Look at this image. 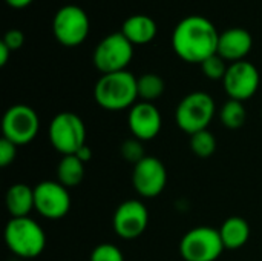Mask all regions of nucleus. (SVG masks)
Segmentation results:
<instances>
[{"instance_id":"1","label":"nucleus","mask_w":262,"mask_h":261,"mask_svg":"<svg viewBox=\"0 0 262 261\" xmlns=\"http://www.w3.org/2000/svg\"><path fill=\"white\" fill-rule=\"evenodd\" d=\"M220 32L215 25L203 15H187L178 22L172 32L175 54L187 63H203L218 54Z\"/></svg>"},{"instance_id":"2","label":"nucleus","mask_w":262,"mask_h":261,"mask_svg":"<svg viewBox=\"0 0 262 261\" xmlns=\"http://www.w3.org/2000/svg\"><path fill=\"white\" fill-rule=\"evenodd\" d=\"M94 98L106 111L130 109L138 98L137 77L126 71L101 74L94 86Z\"/></svg>"},{"instance_id":"3","label":"nucleus","mask_w":262,"mask_h":261,"mask_svg":"<svg viewBox=\"0 0 262 261\" xmlns=\"http://www.w3.org/2000/svg\"><path fill=\"white\" fill-rule=\"evenodd\" d=\"M5 243L20 258H35L46 248V235L41 226L31 217L11 218L5 226Z\"/></svg>"},{"instance_id":"4","label":"nucleus","mask_w":262,"mask_h":261,"mask_svg":"<svg viewBox=\"0 0 262 261\" xmlns=\"http://www.w3.org/2000/svg\"><path fill=\"white\" fill-rule=\"evenodd\" d=\"M216 112L215 100L204 91H195L181 98L175 111V122L181 131L193 135L209 128Z\"/></svg>"},{"instance_id":"5","label":"nucleus","mask_w":262,"mask_h":261,"mask_svg":"<svg viewBox=\"0 0 262 261\" xmlns=\"http://www.w3.org/2000/svg\"><path fill=\"white\" fill-rule=\"evenodd\" d=\"M86 125L75 112H58L49 125V142L61 155H74L86 145Z\"/></svg>"},{"instance_id":"6","label":"nucleus","mask_w":262,"mask_h":261,"mask_svg":"<svg viewBox=\"0 0 262 261\" xmlns=\"http://www.w3.org/2000/svg\"><path fill=\"white\" fill-rule=\"evenodd\" d=\"M134 57V45L121 31L106 35L94 49L92 62L101 74L126 71Z\"/></svg>"},{"instance_id":"7","label":"nucleus","mask_w":262,"mask_h":261,"mask_svg":"<svg viewBox=\"0 0 262 261\" xmlns=\"http://www.w3.org/2000/svg\"><path fill=\"white\" fill-rule=\"evenodd\" d=\"M91 29L89 15L86 11L77 5H64L61 6L52 20V32L57 42L63 46L74 48L81 45Z\"/></svg>"},{"instance_id":"8","label":"nucleus","mask_w":262,"mask_h":261,"mask_svg":"<svg viewBox=\"0 0 262 261\" xmlns=\"http://www.w3.org/2000/svg\"><path fill=\"white\" fill-rule=\"evenodd\" d=\"M224 249L220 231L209 226L190 229L180 242V254L184 261H216Z\"/></svg>"},{"instance_id":"9","label":"nucleus","mask_w":262,"mask_h":261,"mask_svg":"<svg viewBox=\"0 0 262 261\" xmlns=\"http://www.w3.org/2000/svg\"><path fill=\"white\" fill-rule=\"evenodd\" d=\"M40 129V118L35 109L28 105H14L6 109L2 118L3 137L17 146L31 143Z\"/></svg>"},{"instance_id":"10","label":"nucleus","mask_w":262,"mask_h":261,"mask_svg":"<svg viewBox=\"0 0 262 261\" xmlns=\"http://www.w3.org/2000/svg\"><path fill=\"white\" fill-rule=\"evenodd\" d=\"M259 83H261V75L258 68L247 60L230 63L223 78V85L227 95L232 100H238V102L252 98L256 94Z\"/></svg>"},{"instance_id":"11","label":"nucleus","mask_w":262,"mask_h":261,"mask_svg":"<svg viewBox=\"0 0 262 261\" xmlns=\"http://www.w3.org/2000/svg\"><path fill=\"white\" fill-rule=\"evenodd\" d=\"M35 211L49 220L63 218L71 209V195L68 188L58 182H41L34 188Z\"/></svg>"},{"instance_id":"12","label":"nucleus","mask_w":262,"mask_h":261,"mask_svg":"<svg viewBox=\"0 0 262 261\" xmlns=\"http://www.w3.org/2000/svg\"><path fill=\"white\" fill-rule=\"evenodd\" d=\"M134 189L144 198L158 197L167 185V171L163 162L147 155L134 166L132 171Z\"/></svg>"},{"instance_id":"13","label":"nucleus","mask_w":262,"mask_h":261,"mask_svg":"<svg viewBox=\"0 0 262 261\" xmlns=\"http://www.w3.org/2000/svg\"><path fill=\"white\" fill-rule=\"evenodd\" d=\"M114 231L123 240H135L149 225V211L140 200L123 202L114 214Z\"/></svg>"},{"instance_id":"14","label":"nucleus","mask_w":262,"mask_h":261,"mask_svg":"<svg viewBox=\"0 0 262 261\" xmlns=\"http://www.w3.org/2000/svg\"><path fill=\"white\" fill-rule=\"evenodd\" d=\"M127 126L132 137L141 142H149L160 134L163 126V117L160 109L154 103L138 102L129 109Z\"/></svg>"},{"instance_id":"15","label":"nucleus","mask_w":262,"mask_h":261,"mask_svg":"<svg viewBox=\"0 0 262 261\" xmlns=\"http://www.w3.org/2000/svg\"><path fill=\"white\" fill-rule=\"evenodd\" d=\"M253 46L252 34L244 28H229L220 34L218 55L226 62H241L246 60Z\"/></svg>"},{"instance_id":"16","label":"nucleus","mask_w":262,"mask_h":261,"mask_svg":"<svg viewBox=\"0 0 262 261\" xmlns=\"http://www.w3.org/2000/svg\"><path fill=\"white\" fill-rule=\"evenodd\" d=\"M157 31H158V26L155 20L146 14L130 15L124 20L121 26V32L134 46L150 43L155 38Z\"/></svg>"},{"instance_id":"17","label":"nucleus","mask_w":262,"mask_h":261,"mask_svg":"<svg viewBox=\"0 0 262 261\" xmlns=\"http://www.w3.org/2000/svg\"><path fill=\"white\" fill-rule=\"evenodd\" d=\"M6 209L11 218L29 217L31 211L35 209V198H34V188L25 183L12 185L5 197Z\"/></svg>"},{"instance_id":"18","label":"nucleus","mask_w":262,"mask_h":261,"mask_svg":"<svg viewBox=\"0 0 262 261\" xmlns=\"http://www.w3.org/2000/svg\"><path fill=\"white\" fill-rule=\"evenodd\" d=\"M218 231L224 248L230 251L243 248L250 238V226L247 220H244L243 217L227 218Z\"/></svg>"},{"instance_id":"19","label":"nucleus","mask_w":262,"mask_h":261,"mask_svg":"<svg viewBox=\"0 0 262 261\" xmlns=\"http://www.w3.org/2000/svg\"><path fill=\"white\" fill-rule=\"evenodd\" d=\"M86 165L75 155H63L57 166V182L64 188H75L84 180Z\"/></svg>"},{"instance_id":"20","label":"nucleus","mask_w":262,"mask_h":261,"mask_svg":"<svg viewBox=\"0 0 262 261\" xmlns=\"http://www.w3.org/2000/svg\"><path fill=\"white\" fill-rule=\"evenodd\" d=\"M137 86H138V98H141V102H149V103L158 100L166 89L164 80L154 72L140 75L137 78Z\"/></svg>"},{"instance_id":"21","label":"nucleus","mask_w":262,"mask_h":261,"mask_svg":"<svg viewBox=\"0 0 262 261\" xmlns=\"http://www.w3.org/2000/svg\"><path fill=\"white\" fill-rule=\"evenodd\" d=\"M220 118H221V123L227 129L243 128L247 120V109L244 106V102H238V100H232V98L227 100L221 108Z\"/></svg>"},{"instance_id":"22","label":"nucleus","mask_w":262,"mask_h":261,"mask_svg":"<svg viewBox=\"0 0 262 261\" xmlns=\"http://www.w3.org/2000/svg\"><path fill=\"white\" fill-rule=\"evenodd\" d=\"M190 149L195 155L201 158L212 157L216 151V138L209 129L200 131L190 135Z\"/></svg>"},{"instance_id":"23","label":"nucleus","mask_w":262,"mask_h":261,"mask_svg":"<svg viewBox=\"0 0 262 261\" xmlns=\"http://www.w3.org/2000/svg\"><path fill=\"white\" fill-rule=\"evenodd\" d=\"M120 154H121V157H123L126 162L132 163L134 166H135L137 163H140L143 158L147 157V155L144 154L143 142L138 140V138H135V137L127 138V140H124V142L121 143V146H120Z\"/></svg>"},{"instance_id":"24","label":"nucleus","mask_w":262,"mask_h":261,"mask_svg":"<svg viewBox=\"0 0 262 261\" xmlns=\"http://www.w3.org/2000/svg\"><path fill=\"white\" fill-rule=\"evenodd\" d=\"M227 68H229V66L226 65V60H224L221 55H218V54H215V55L206 58V60L201 63V71H203V74H204L207 78H210V80H223L224 75H226V72H227Z\"/></svg>"},{"instance_id":"25","label":"nucleus","mask_w":262,"mask_h":261,"mask_svg":"<svg viewBox=\"0 0 262 261\" xmlns=\"http://www.w3.org/2000/svg\"><path fill=\"white\" fill-rule=\"evenodd\" d=\"M91 261H124V255L115 245L101 243L91 252Z\"/></svg>"},{"instance_id":"26","label":"nucleus","mask_w":262,"mask_h":261,"mask_svg":"<svg viewBox=\"0 0 262 261\" xmlns=\"http://www.w3.org/2000/svg\"><path fill=\"white\" fill-rule=\"evenodd\" d=\"M15 155H17V145H14L12 142L2 137V140H0V166L2 168L9 166L15 160Z\"/></svg>"},{"instance_id":"27","label":"nucleus","mask_w":262,"mask_h":261,"mask_svg":"<svg viewBox=\"0 0 262 261\" xmlns=\"http://www.w3.org/2000/svg\"><path fill=\"white\" fill-rule=\"evenodd\" d=\"M2 42L12 51H17L23 46L25 43V34L21 29H17V28H12V29H8L6 34L3 35Z\"/></svg>"},{"instance_id":"28","label":"nucleus","mask_w":262,"mask_h":261,"mask_svg":"<svg viewBox=\"0 0 262 261\" xmlns=\"http://www.w3.org/2000/svg\"><path fill=\"white\" fill-rule=\"evenodd\" d=\"M80 162H83L84 165L86 163H89L91 160H92V149L88 146V145H84L83 148H80L78 151H77V154H74Z\"/></svg>"},{"instance_id":"29","label":"nucleus","mask_w":262,"mask_h":261,"mask_svg":"<svg viewBox=\"0 0 262 261\" xmlns=\"http://www.w3.org/2000/svg\"><path fill=\"white\" fill-rule=\"evenodd\" d=\"M9 55H11V49L3 42H0V66H5L8 63Z\"/></svg>"},{"instance_id":"30","label":"nucleus","mask_w":262,"mask_h":261,"mask_svg":"<svg viewBox=\"0 0 262 261\" xmlns=\"http://www.w3.org/2000/svg\"><path fill=\"white\" fill-rule=\"evenodd\" d=\"M34 0H6V3L11 6V8H15V9H23L26 6H29Z\"/></svg>"}]
</instances>
